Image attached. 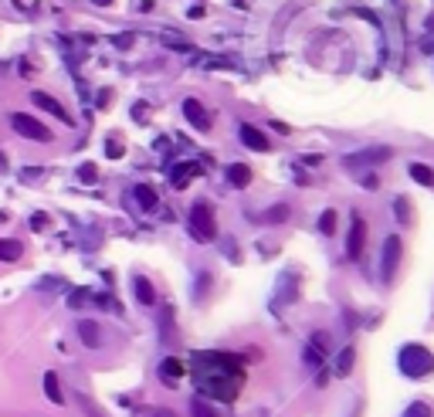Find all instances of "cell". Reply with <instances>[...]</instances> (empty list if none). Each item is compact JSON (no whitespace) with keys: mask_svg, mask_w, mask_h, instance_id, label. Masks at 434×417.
Segmentation results:
<instances>
[{"mask_svg":"<svg viewBox=\"0 0 434 417\" xmlns=\"http://www.w3.org/2000/svg\"><path fill=\"white\" fill-rule=\"evenodd\" d=\"M404 417H431V407L418 401V404H411V407L404 411Z\"/></svg>","mask_w":434,"mask_h":417,"instance_id":"603a6c76","label":"cell"},{"mask_svg":"<svg viewBox=\"0 0 434 417\" xmlns=\"http://www.w3.org/2000/svg\"><path fill=\"white\" fill-rule=\"evenodd\" d=\"M282 217H289V211H285V204H279V211H272V214H268V221H282Z\"/></svg>","mask_w":434,"mask_h":417,"instance_id":"484cf974","label":"cell"},{"mask_svg":"<svg viewBox=\"0 0 434 417\" xmlns=\"http://www.w3.org/2000/svg\"><path fill=\"white\" fill-rule=\"evenodd\" d=\"M228 184L231 187H238V190H241V187H248L251 184V170L248 167H245V163H231V167H228Z\"/></svg>","mask_w":434,"mask_h":417,"instance_id":"5bb4252c","label":"cell"},{"mask_svg":"<svg viewBox=\"0 0 434 417\" xmlns=\"http://www.w3.org/2000/svg\"><path fill=\"white\" fill-rule=\"evenodd\" d=\"M190 373L201 387V394L231 404L245 384V363L231 353H197L190 360Z\"/></svg>","mask_w":434,"mask_h":417,"instance_id":"6da1fadb","label":"cell"},{"mask_svg":"<svg viewBox=\"0 0 434 417\" xmlns=\"http://www.w3.org/2000/svg\"><path fill=\"white\" fill-rule=\"evenodd\" d=\"M397 217H401V224H411V201L407 197H397Z\"/></svg>","mask_w":434,"mask_h":417,"instance_id":"cb8c5ba5","label":"cell"},{"mask_svg":"<svg viewBox=\"0 0 434 417\" xmlns=\"http://www.w3.org/2000/svg\"><path fill=\"white\" fill-rule=\"evenodd\" d=\"M190 414H194V417H221V414H217V407H211L207 401H194V404H190Z\"/></svg>","mask_w":434,"mask_h":417,"instance_id":"ffe728a7","label":"cell"},{"mask_svg":"<svg viewBox=\"0 0 434 417\" xmlns=\"http://www.w3.org/2000/svg\"><path fill=\"white\" fill-rule=\"evenodd\" d=\"M106 150H108V156H123V146L112 139V143H106Z\"/></svg>","mask_w":434,"mask_h":417,"instance_id":"4316f807","label":"cell"},{"mask_svg":"<svg viewBox=\"0 0 434 417\" xmlns=\"http://www.w3.org/2000/svg\"><path fill=\"white\" fill-rule=\"evenodd\" d=\"M238 136H241V143L248 146V150H255V153H268V136H265L262 129H255V126H248V123H241V129H238Z\"/></svg>","mask_w":434,"mask_h":417,"instance_id":"8992f818","label":"cell"},{"mask_svg":"<svg viewBox=\"0 0 434 417\" xmlns=\"http://www.w3.org/2000/svg\"><path fill=\"white\" fill-rule=\"evenodd\" d=\"M184 373H187V367L180 363V360H177V356H167V360L160 363V377H163V380H167L170 387L180 384V380H184Z\"/></svg>","mask_w":434,"mask_h":417,"instance_id":"30bf717a","label":"cell"},{"mask_svg":"<svg viewBox=\"0 0 434 417\" xmlns=\"http://www.w3.org/2000/svg\"><path fill=\"white\" fill-rule=\"evenodd\" d=\"M11 126H14L17 136H28L34 143H51V129L41 119L28 116V112H11Z\"/></svg>","mask_w":434,"mask_h":417,"instance_id":"277c9868","label":"cell"},{"mask_svg":"<svg viewBox=\"0 0 434 417\" xmlns=\"http://www.w3.org/2000/svg\"><path fill=\"white\" fill-rule=\"evenodd\" d=\"M78 336H82L85 346H92V350L102 346V333H99V326H95L92 319H82V323H78Z\"/></svg>","mask_w":434,"mask_h":417,"instance_id":"7c38bea8","label":"cell"},{"mask_svg":"<svg viewBox=\"0 0 434 417\" xmlns=\"http://www.w3.org/2000/svg\"><path fill=\"white\" fill-rule=\"evenodd\" d=\"M31 99H34V106H41L45 112H51V116H58L62 123H72V119H68V112H65V109L58 106V99H51L48 92H34Z\"/></svg>","mask_w":434,"mask_h":417,"instance_id":"8fae6325","label":"cell"},{"mask_svg":"<svg viewBox=\"0 0 434 417\" xmlns=\"http://www.w3.org/2000/svg\"><path fill=\"white\" fill-rule=\"evenodd\" d=\"M136 197L143 201V207H146V211H156V194H153V190H150L146 184L136 187Z\"/></svg>","mask_w":434,"mask_h":417,"instance_id":"44dd1931","label":"cell"},{"mask_svg":"<svg viewBox=\"0 0 434 417\" xmlns=\"http://www.w3.org/2000/svg\"><path fill=\"white\" fill-rule=\"evenodd\" d=\"M133 295L140 299L143 306H153V302H156L153 285H150V278H143V275H133Z\"/></svg>","mask_w":434,"mask_h":417,"instance_id":"4fadbf2b","label":"cell"},{"mask_svg":"<svg viewBox=\"0 0 434 417\" xmlns=\"http://www.w3.org/2000/svg\"><path fill=\"white\" fill-rule=\"evenodd\" d=\"M390 150H370V153H363V156H350V167L353 163H377V160H387Z\"/></svg>","mask_w":434,"mask_h":417,"instance_id":"d6986e66","label":"cell"},{"mask_svg":"<svg viewBox=\"0 0 434 417\" xmlns=\"http://www.w3.org/2000/svg\"><path fill=\"white\" fill-rule=\"evenodd\" d=\"M363 241H367V221L360 214H353V224H350V241H346V255L350 262H357L363 255Z\"/></svg>","mask_w":434,"mask_h":417,"instance_id":"5b68a950","label":"cell"},{"mask_svg":"<svg viewBox=\"0 0 434 417\" xmlns=\"http://www.w3.org/2000/svg\"><path fill=\"white\" fill-rule=\"evenodd\" d=\"M353 363H357V350H353V346H346V350L340 353V360H336V373H340V377H350Z\"/></svg>","mask_w":434,"mask_h":417,"instance_id":"2e32d148","label":"cell"},{"mask_svg":"<svg viewBox=\"0 0 434 417\" xmlns=\"http://www.w3.org/2000/svg\"><path fill=\"white\" fill-rule=\"evenodd\" d=\"M95 4H99V7H106V4H112V0H95Z\"/></svg>","mask_w":434,"mask_h":417,"instance_id":"83f0119b","label":"cell"},{"mask_svg":"<svg viewBox=\"0 0 434 417\" xmlns=\"http://www.w3.org/2000/svg\"><path fill=\"white\" fill-rule=\"evenodd\" d=\"M319 231H323V234L336 231V211H326V214L319 217Z\"/></svg>","mask_w":434,"mask_h":417,"instance_id":"7402d4cb","label":"cell"},{"mask_svg":"<svg viewBox=\"0 0 434 417\" xmlns=\"http://www.w3.org/2000/svg\"><path fill=\"white\" fill-rule=\"evenodd\" d=\"M45 394H48V401L55 404V407H62V404H65L62 384H58V377H55V373H45Z\"/></svg>","mask_w":434,"mask_h":417,"instance_id":"9a60e30c","label":"cell"},{"mask_svg":"<svg viewBox=\"0 0 434 417\" xmlns=\"http://www.w3.org/2000/svg\"><path fill=\"white\" fill-rule=\"evenodd\" d=\"M153 417H173V414H170V411H163V414H153Z\"/></svg>","mask_w":434,"mask_h":417,"instance_id":"f1b7e54d","label":"cell"},{"mask_svg":"<svg viewBox=\"0 0 434 417\" xmlns=\"http://www.w3.org/2000/svg\"><path fill=\"white\" fill-rule=\"evenodd\" d=\"M190 234L197 241H211L217 234V221H214V207L207 201H197L190 207Z\"/></svg>","mask_w":434,"mask_h":417,"instance_id":"3957f363","label":"cell"},{"mask_svg":"<svg viewBox=\"0 0 434 417\" xmlns=\"http://www.w3.org/2000/svg\"><path fill=\"white\" fill-rule=\"evenodd\" d=\"M24 248L21 241H0V262H21Z\"/></svg>","mask_w":434,"mask_h":417,"instance_id":"e0dca14e","label":"cell"},{"mask_svg":"<svg viewBox=\"0 0 434 417\" xmlns=\"http://www.w3.org/2000/svg\"><path fill=\"white\" fill-rule=\"evenodd\" d=\"M411 177H414L418 184H424V187L434 184V170L431 167H424V163H411Z\"/></svg>","mask_w":434,"mask_h":417,"instance_id":"ac0fdd59","label":"cell"},{"mask_svg":"<svg viewBox=\"0 0 434 417\" xmlns=\"http://www.w3.org/2000/svg\"><path fill=\"white\" fill-rule=\"evenodd\" d=\"M184 116L190 119V126H197L201 133L211 129V119H207V112H204V106L197 102V99H184Z\"/></svg>","mask_w":434,"mask_h":417,"instance_id":"9c48e42d","label":"cell"},{"mask_svg":"<svg viewBox=\"0 0 434 417\" xmlns=\"http://www.w3.org/2000/svg\"><path fill=\"white\" fill-rule=\"evenodd\" d=\"M95 177H99V170H95L92 163H85V167H78V180H82V184H95Z\"/></svg>","mask_w":434,"mask_h":417,"instance_id":"d4e9b609","label":"cell"},{"mask_svg":"<svg viewBox=\"0 0 434 417\" xmlns=\"http://www.w3.org/2000/svg\"><path fill=\"white\" fill-rule=\"evenodd\" d=\"M397 367L404 370V377H411V380H421V377H428L434 373V356L428 346H421V343H407L397 356Z\"/></svg>","mask_w":434,"mask_h":417,"instance_id":"7a4b0ae2","label":"cell"},{"mask_svg":"<svg viewBox=\"0 0 434 417\" xmlns=\"http://www.w3.org/2000/svg\"><path fill=\"white\" fill-rule=\"evenodd\" d=\"M201 173L204 170L197 167V163H180V167H173V170H170V184L177 187V190H187V187L201 177Z\"/></svg>","mask_w":434,"mask_h":417,"instance_id":"52a82bcc","label":"cell"},{"mask_svg":"<svg viewBox=\"0 0 434 417\" xmlns=\"http://www.w3.org/2000/svg\"><path fill=\"white\" fill-rule=\"evenodd\" d=\"M397 258H401V238H397V234H390L387 241H384V282H390V278H394Z\"/></svg>","mask_w":434,"mask_h":417,"instance_id":"ba28073f","label":"cell"}]
</instances>
